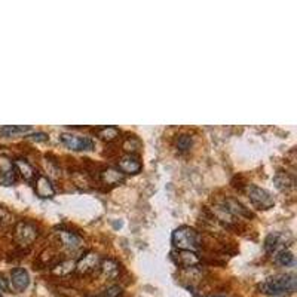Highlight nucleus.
Segmentation results:
<instances>
[{"instance_id":"obj_7","label":"nucleus","mask_w":297,"mask_h":297,"mask_svg":"<svg viewBox=\"0 0 297 297\" xmlns=\"http://www.w3.org/2000/svg\"><path fill=\"white\" fill-rule=\"evenodd\" d=\"M220 205L229 213V214H232L234 217H244V218H251L253 217V213L248 210V208H245L238 199L234 198H226L223 202H220Z\"/></svg>"},{"instance_id":"obj_20","label":"nucleus","mask_w":297,"mask_h":297,"mask_svg":"<svg viewBox=\"0 0 297 297\" xmlns=\"http://www.w3.org/2000/svg\"><path fill=\"white\" fill-rule=\"evenodd\" d=\"M119 134L120 133H119V129L116 126H104V128H100L98 133H97V136H98L100 139L103 140V141H107V143L118 139Z\"/></svg>"},{"instance_id":"obj_14","label":"nucleus","mask_w":297,"mask_h":297,"mask_svg":"<svg viewBox=\"0 0 297 297\" xmlns=\"http://www.w3.org/2000/svg\"><path fill=\"white\" fill-rule=\"evenodd\" d=\"M11 284L14 287L15 291H24L28 284H30V277H28V272L22 268H15L12 272H11Z\"/></svg>"},{"instance_id":"obj_11","label":"nucleus","mask_w":297,"mask_h":297,"mask_svg":"<svg viewBox=\"0 0 297 297\" xmlns=\"http://www.w3.org/2000/svg\"><path fill=\"white\" fill-rule=\"evenodd\" d=\"M285 242H287V238L284 234H279V232L269 234L265 239V250L269 254L279 253V251L285 250Z\"/></svg>"},{"instance_id":"obj_3","label":"nucleus","mask_w":297,"mask_h":297,"mask_svg":"<svg viewBox=\"0 0 297 297\" xmlns=\"http://www.w3.org/2000/svg\"><path fill=\"white\" fill-rule=\"evenodd\" d=\"M39 237V232H38V227L36 224H33L31 221H18L17 226H15V230H14V238L15 241L18 242L20 247H25L28 248L36 239Z\"/></svg>"},{"instance_id":"obj_22","label":"nucleus","mask_w":297,"mask_h":297,"mask_svg":"<svg viewBox=\"0 0 297 297\" xmlns=\"http://www.w3.org/2000/svg\"><path fill=\"white\" fill-rule=\"evenodd\" d=\"M31 128L30 126H24V125H8V126H2L0 128V133L5 134V136H17V134H25V133H30Z\"/></svg>"},{"instance_id":"obj_26","label":"nucleus","mask_w":297,"mask_h":297,"mask_svg":"<svg viewBox=\"0 0 297 297\" xmlns=\"http://www.w3.org/2000/svg\"><path fill=\"white\" fill-rule=\"evenodd\" d=\"M9 220H11V213L5 207L0 205V224H6L9 223Z\"/></svg>"},{"instance_id":"obj_19","label":"nucleus","mask_w":297,"mask_h":297,"mask_svg":"<svg viewBox=\"0 0 297 297\" xmlns=\"http://www.w3.org/2000/svg\"><path fill=\"white\" fill-rule=\"evenodd\" d=\"M275 184L279 190H288L294 187V178L290 177L287 173H278L275 178H274Z\"/></svg>"},{"instance_id":"obj_12","label":"nucleus","mask_w":297,"mask_h":297,"mask_svg":"<svg viewBox=\"0 0 297 297\" xmlns=\"http://www.w3.org/2000/svg\"><path fill=\"white\" fill-rule=\"evenodd\" d=\"M35 192L39 198L48 199L54 198L55 195V187L54 184L51 183V180L45 176H38L35 180Z\"/></svg>"},{"instance_id":"obj_4","label":"nucleus","mask_w":297,"mask_h":297,"mask_svg":"<svg viewBox=\"0 0 297 297\" xmlns=\"http://www.w3.org/2000/svg\"><path fill=\"white\" fill-rule=\"evenodd\" d=\"M247 195H248V199L251 201V204L257 210H269L275 204L272 195L268 190L258 187L256 184H248L247 186Z\"/></svg>"},{"instance_id":"obj_6","label":"nucleus","mask_w":297,"mask_h":297,"mask_svg":"<svg viewBox=\"0 0 297 297\" xmlns=\"http://www.w3.org/2000/svg\"><path fill=\"white\" fill-rule=\"evenodd\" d=\"M100 265H101V257H100L97 253L89 251V253L83 254L76 261L75 272H78L79 275H89V274H92L97 269H100Z\"/></svg>"},{"instance_id":"obj_29","label":"nucleus","mask_w":297,"mask_h":297,"mask_svg":"<svg viewBox=\"0 0 297 297\" xmlns=\"http://www.w3.org/2000/svg\"><path fill=\"white\" fill-rule=\"evenodd\" d=\"M216 297H223V296H216Z\"/></svg>"},{"instance_id":"obj_16","label":"nucleus","mask_w":297,"mask_h":297,"mask_svg":"<svg viewBox=\"0 0 297 297\" xmlns=\"http://www.w3.org/2000/svg\"><path fill=\"white\" fill-rule=\"evenodd\" d=\"M125 176L116 170V168H104L101 173H100V181L106 186H116L123 183Z\"/></svg>"},{"instance_id":"obj_2","label":"nucleus","mask_w":297,"mask_h":297,"mask_svg":"<svg viewBox=\"0 0 297 297\" xmlns=\"http://www.w3.org/2000/svg\"><path fill=\"white\" fill-rule=\"evenodd\" d=\"M173 244L177 250L196 253L201 248L202 238L195 229H192L189 226H181L173 232Z\"/></svg>"},{"instance_id":"obj_28","label":"nucleus","mask_w":297,"mask_h":297,"mask_svg":"<svg viewBox=\"0 0 297 297\" xmlns=\"http://www.w3.org/2000/svg\"><path fill=\"white\" fill-rule=\"evenodd\" d=\"M3 290H5V287H3V282H2V279H0V294H2Z\"/></svg>"},{"instance_id":"obj_18","label":"nucleus","mask_w":297,"mask_h":297,"mask_svg":"<svg viewBox=\"0 0 297 297\" xmlns=\"http://www.w3.org/2000/svg\"><path fill=\"white\" fill-rule=\"evenodd\" d=\"M100 271L103 274V277L107 278V279H115L118 277L119 272H120V266L116 260L113 258H106V260H101V265H100Z\"/></svg>"},{"instance_id":"obj_15","label":"nucleus","mask_w":297,"mask_h":297,"mask_svg":"<svg viewBox=\"0 0 297 297\" xmlns=\"http://www.w3.org/2000/svg\"><path fill=\"white\" fill-rule=\"evenodd\" d=\"M14 167H15V170H17V173H20V176L25 181H35L36 177L39 176V174H36V170H35V167L30 163V162H27L25 159L18 158L14 160Z\"/></svg>"},{"instance_id":"obj_8","label":"nucleus","mask_w":297,"mask_h":297,"mask_svg":"<svg viewBox=\"0 0 297 297\" xmlns=\"http://www.w3.org/2000/svg\"><path fill=\"white\" fill-rule=\"evenodd\" d=\"M143 168V163L137 156L134 155H125L118 160V170L125 176V174H139Z\"/></svg>"},{"instance_id":"obj_1","label":"nucleus","mask_w":297,"mask_h":297,"mask_svg":"<svg viewBox=\"0 0 297 297\" xmlns=\"http://www.w3.org/2000/svg\"><path fill=\"white\" fill-rule=\"evenodd\" d=\"M297 279L291 274H282V275H275V277L268 278L266 281H263L258 288L261 290V293L268 294V296H285V294H291L296 291Z\"/></svg>"},{"instance_id":"obj_27","label":"nucleus","mask_w":297,"mask_h":297,"mask_svg":"<svg viewBox=\"0 0 297 297\" xmlns=\"http://www.w3.org/2000/svg\"><path fill=\"white\" fill-rule=\"evenodd\" d=\"M28 139L35 140V141H46V140H48V136H46V134H43V133H36V134L28 136Z\"/></svg>"},{"instance_id":"obj_5","label":"nucleus","mask_w":297,"mask_h":297,"mask_svg":"<svg viewBox=\"0 0 297 297\" xmlns=\"http://www.w3.org/2000/svg\"><path fill=\"white\" fill-rule=\"evenodd\" d=\"M61 143L69 147L70 150H76V152H89L94 149V141L89 137H79V136H73V134H61L59 136Z\"/></svg>"},{"instance_id":"obj_25","label":"nucleus","mask_w":297,"mask_h":297,"mask_svg":"<svg viewBox=\"0 0 297 297\" xmlns=\"http://www.w3.org/2000/svg\"><path fill=\"white\" fill-rule=\"evenodd\" d=\"M122 294V288L119 285H112L109 288H106L100 296L97 297H119Z\"/></svg>"},{"instance_id":"obj_10","label":"nucleus","mask_w":297,"mask_h":297,"mask_svg":"<svg viewBox=\"0 0 297 297\" xmlns=\"http://www.w3.org/2000/svg\"><path fill=\"white\" fill-rule=\"evenodd\" d=\"M58 241L61 242V245L69 250V251H76L79 250L83 244V239L76 234V232H72V230H64L61 229L58 232Z\"/></svg>"},{"instance_id":"obj_21","label":"nucleus","mask_w":297,"mask_h":297,"mask_svg":"<svg viewBox=\"0 0 297 297\" xmlns=\"http://www.w3.org/2000/svg\"><path fill=\"white\" fill-rule=\"evenodd\" d=\"M122 147H123L125 152H128V155H134L136 152H139L141 149V141L136 136H129V137L123 140Z\"/></svg>"},{"instance_id":"obj_24","label":"nucleus","mask_w":297,"mask_h":297,"mask_svg":"<svg viewBox=\"0 0 297 297\" xmlns=\"http://www.w3.org/2000/svg\"><path fill=\"white\" fill-rule=\"evenodd\" d=\"M277 260L278 265H281V266H294V256H293V253L291 251H288V250H282V251H279L278 253V256L275 257Z\"/></svg>"},{"instance_id":"obj_13","label":"nucleus","mask_w":297,"mask_h":297,"mask_svg":"<svg viewBox=\"0 0 297 297\" xmlns=\"http://www.w3.org/2000/svg\"><path fill=\"white\" fill-rule=\"evenodd\" d=\"M173 256H174V260H176V263H177L178 266H181V268H184V269H192V268L198 266L199 261H201L198 257V254L193 253V251H183V250H178L177 253H174Z\"/></svg>"},{"instance_id":"obj_23","label":"nucleus","mask_w":297,"mask_h":297,"mask_svg":"<svg viewBox=\"0 0 297 297\" xmlns=\"http://www.w3.org/2000/svg\"><path fill=\"white\" fill-rule=\"evenodd\" d=\"M193 144V139L189 134H180L176 139V147L180 152H187Z\"/></svg>"},{"instance_id":"obj_17","label":"nucleus","mask_w":297,"mask_h":297,"mask_svg":"<svg viewBox=\"0 0 297 297\" xmlns=\"http://www.w3.org/2000/svg\"><path fill=\"white\" fill-rule=\"evenodd\" d=\"M75 266H76V261L73 260H59L51 266V272L55 277H67L72 272H75Z\"/></svg>"},{"instance_id":"obj_9","label":"nucleus","mask_w":297,"mask_h":297,"mask_svg":"<svg viewBox=\"0 0 297 297\" xmlns=\"http://www.w3.org/2000/svg\"><path fill=\"white\" fill-rule=\"evenodd\" d=\"M17 180V170L14 162L5 156H0V181L5 186H12Z\"/></svg>"}]
</instances>
